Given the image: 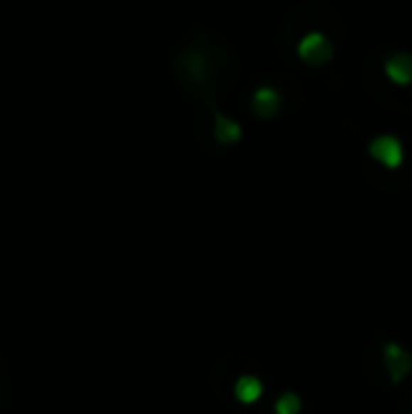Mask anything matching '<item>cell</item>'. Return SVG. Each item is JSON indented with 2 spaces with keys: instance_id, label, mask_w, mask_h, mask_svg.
I'll return each instance as SVG.
<instances>
[{
  "instance_id": "obj_2",
  "label": "cell",
  "mask_w": 412,
  "mask_h": 414,
  "mask_svg": "<svg viewBox=\"0 0 412 414\" xmlns=\"http://www.w3.org/2000/svg\"><path fill=\"white\" fill-rule=\"evenodd\" d=\"M301 56L305 58L308 63H325L330 54H332V46L330 41L322 37V34H310L301 41Z\"/></svg>"
},
{
  "instance_id": "obj_4",
  "label": "cell",
  "mask_w": 412,
  "mask_h": 414,
  "mask_svg": "<svg viewBox=\"0 0 412 414\" xmlns=\"http://www.w3.org/2000/svg\"><path fill=\"white\" fill-rule=\"evenodd\" d=\"M388 78L398 85H410L412 82V54H396L386 63Z\"/></svg>"
},
{
  "instance_id": "obj_3",
  "label": "cell",
  "mask_w": 412,
  "mask_h": 414,
  "mask_svg": "<svg viewBox=\"0 0 412 414\" xmlns=\"http://www.w3.org/2000/svg\"><path fill=\"white\" fill-rule=\"evenodd\" d=\"M386 366H388V374H391L393 381H400L405 378V374L412 369V359L405 349H400L398 344H388L386 347Z\"/></svg>"
},
{
  "instance_id": "obj_5",
  "label": "cell",
  "mask_w": 412,
  "mask_h": 414,
  "mask_svg": "<svg viewBox=\"0 0 412 414\" xmlns=\"http://www.w3.org/2000/svg\"><path fill=\"white\" fill-rule=\"evenodd\" d=\"M235 395H238V400L245 402V405L257 402L262 395V383L257 381L255 376H243L238 383H235Z\"/></svg>"
},
{
  "instance_id": "obj_1",
  "label": "cell",
  "mask_w": 412,
  "mask_h": 414,
  "mask_svg": "<svg viewBox=\"0 0 412 414\" xmlns=\"http://www.w3.org/2000/svg\"><path fill=\"white\" fill-rule=\"evenodd\" d=\"M371 156H374V160L384 163L386 168H398L403 163V143L396 136H379L371 143Z\"/></svg>"
},
{
  "instance_id": "obj_6",
  "label": "cell",
  "mask_w": 412,
  "mask_h": 414,
  "mask_svg": "<svg viewBox=\"0 0 412 414\" xmlns=\"http://www.w3.org/2000/svg\"><path fill=\"white\" fill-rule=\"evenodd\" d=\"M298 410H301V400L293 393L281 395L279 402H276V414H298Z\"/></svg>"
}]
</instances>
